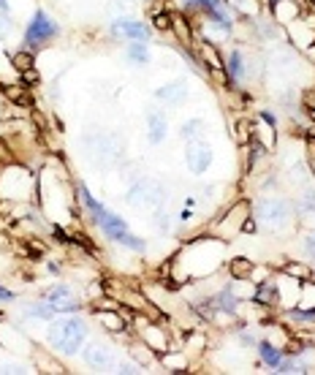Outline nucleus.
I'll use <instances>...</instances> for the list:
<instances>
[{"instance_id": "nucleus-1", "label": "nucleus", "mask_w": 315, "mask_h": 375, "mask_svg": "<svg viewBox=\"0 0 315 375\" xmlns=\"http://www.w3.org/2000/svg\"><path fill=\"white\" fill-rule=\"evenodd\" d=\"M47 340L57 354H66V357H73L82 343L88 340V326L82 319H60V321L49 323V332H47Z\"/></svg>"}, {"instance_id": "nucleus-2", "label": "nucleus", "mask_w": 315, "mask_h": 375, "mask_svg": "<svg viewBox=\"0 0 315 375\" xmlns=\"http://www.w3.org/2000/svg\"><path fill=\"white\" fill-rule=\"evenodd\" d=\"M291 215H294V207H291L285 198H261L258 207H256V220H258V226L272 234L285 232L288 223H291Z\"/></svg>"}, {"instance_id": "nucleus-3", "label": "nucleus", "mask_w": 315, "mask_h": 375, "mask_svg": "<svg viewBox=\"0 0 315 375\" xmlns=\"http://www.w3.org/2000/svg\"><path fill=\"white\" fill-rule=\"evenodd\" d=\"M95 226L106 234V239H112V242H117V245H123V248H128V250H139L141 253V250L147 248V242H144L141 237L128 232V226H125L123 218L114 213H109V210L95 220Z\"/></svg>"}, {"instance_id": "nucleus-4", "label": "nucleus", "mask_w": 315, "mask_h": 375, "mask_svg": "<svg viewBox=\"0 0 315 375\" xmlns=\"http://www.w3.org/2000/svg\"><path fill=\"white\" fill-rule=\"evenodd\" d=\"M128 201L133 207H141V210H158L166 201V191H163V185H158L155 179H139L128 191Z\"/></svg>"}, {"instance_id": "nucleus-5", "label": "nucleus", "mask_w": 315, "mask_h": 375, "mask_svg": "<svg viewBox=\"0 0 315 375\" xmlns=\"http://www.w3.org/2000/svg\"><path fill=\"white\" fill-rule=\"evenodd\" d=\"M57 33V25H54V19L47 14V11H35L33 19L28 22V30H25V44L33 49L38 44H44V41H49V38Z\"/></svg>"}, {"instance_id": "nucleus-6", "label": "nucleus", "mask_w": 315, "mask_h": 375, "mask_svg": "<svg viewBox=\"0 0 315 375\" xmlns=\"http://www.w3.org/2000/svg\"><path fill=\"white\" fill-rule=\"evenodd\" d=\"M212 158H215V153H212V147L207 142H191L188 144V153H185V163H188V169H191L193 174H204L207 169L212 166Z\"/></svg>"}, {"instance_id": "nucleus-7", "label": "nucleus", "mask_w": 315, "mask_h": 375, "mask_svg": "<svg viewBox=\"0 0 315 375\" xmlns=\"http://www.w3.org/2000/svg\"><path fill=\"white\" fill-rule=\"evenodd\" d=\"M112 33L125 38V41H147L150 38V28L144 22H139V19L120 17L112 22Z\"/></svg>"}, {"instance_id": "nucleus-8", "label": "nucleus", "mask_w": 315, "mask_h": 375, "mask_svg": "<svg viewBox=\"0 0 315 375\" xmlns=\"http://www.w3.org/2000/svg\"><path fill=\"white\" fill-rule=\"evenodd\" d=\"M47 302L52 304L57 313H73V310H79V299H76V294L71 291V286H63V283H57V286L47 288Z\"/></svg>"}, {"instance_id": "nucleus-9", "label": "nucleus", "mask_w": 315, "mask_h": 375, "mask_svg": "<svg viewBox=\"0 0 315 375\" xmlns=\"http://www.w3.org/2000/svg\"><path fill=\"white\" fill-rule=\"evenodd\" d=\"M85 362L90 367H95V370H109V367H114V351L109 345H104V343H88Z\"/></svg>"}, {"instance_id": "nucleus-10", "label": "nucleus", "mask_w": 315, "mask_h": 375, "mask_svg": "<svg viewBox=\"0 0 315 375\" xmlns=\"http://www.w3.org/2000/svg\"><path fill=\"white\" fill-rule=\"evenodd\" d=\"M245 223H247V204L245 201H239V204H234V207H231V213L223 218V223H220V234H223V237H231V234L245 232Z\"/></svg>"}, {"instance_id": "nucleus-11", "label": "nucleus", "mask_w": 315, "mask_h": 375, "mask_svg": "<svg viewBox=\"0 0 315 375\" xmlns=\"http://www.w3.org/2000/svg\"><path fill=\"white\" fill-rule=\"evenodd\" d=\"M198 57H201V66H207L210 71H226V63H223V57L218 52L215 41H210V38H204L198 44Z\"/></svg>"}, {"instance_id": "nucleus-12", "label": "nucleus", "mask_w": 315, "mask_h": 375, "mask_svg": "<svg viewBox=\"0 0 315 375\" xmlns=\"http://www.w3.org/2000/svg\"><path fill=\"white\" fill-rule=\"evenodd\" d=\"M169 133V123H166V114L160 112H150L147 114V136L153 144H160Z\"/></svg>"}, {"instance_id": "nucleus-13", "label": "nucleus", "mask_w": 315, "mask_h": 375, "mask_svg": "<svg viewBox=\"0 0 315 375\" xmlns=\"http://www.w3.org/2000/svg\"><path fill=\"white\" fill-rule=\"evenodd\" d=\"M141 338L147 343V348H153V351H160V354L169 351V338H166V332L160 326H144L141 329Z\"/></svg>"}, {"instance_id": "nucleus-14", "label": "nucleus", "mask_w": 315, "mask_h": 375, "mask_svg": "<svg viewBox=\"0 0 315 375\" xmlns=\"http://www.w3.org/2000/svg\"><path fill=\"white\" fill-rule=\"evenodd\" d=\"M272 17L280 25H291L294 19H299V6L294 0H275L272 3Z\"/></svg>"}, {"instance_id": "nucleus-15", "label": "nucleus", "mask_w": 315, "mask_h": 375, "mask_svg": "<svg viewBox=\"0 0 315 375\" xmlns=\"http://www.w3.org/2000/svg\"><path fill=\"white\" fill-rule=\"evenodd\" d=\"M297 215L304 226L315 229V194H304L297 204Z\"/></svg>"}, {"instance_id": "nucleus-16", "label": "nucleus", "mask_w": 315, "mask_h": 375, "mask_svg": "<svg viewBox=\"0 0 315 375\" xmlns=\"http://www.w3.org/2000/svg\"><path fill=\"white\" fill-rule=\"evenodd\" d=\"M258 304H278L280 302V286L275 283V280H269V283H261V286L256 288V297H253Z\"/></svg>"}, {"instance_id": "nucleus-17", "label": "nucleus", "mask_w": 315, "mask_h": 375, "mask_svg": "<svg viewBox=\"0 0 315 375\" xmlns=\"http://www.w3.org/2000/svg\"><path fill=\"white\" fill-rule=\"evenodd\" d=\"M226 71L231 73V79H234V82H239V79H245L247 76V57L239 52V49H234V52H231Z\"/></svg>"}, {"instance_id": "nucleus-18", "label": "nucleus", "mask_w": 315, "mask_h": 375, "mask_svg": "<svg viewBox=\"0 0 315 375\" xmlns=\"http://www.w3.org/2000/svg\"><path fill=\"white\" fill-rule=\"evenodd\" d=\"M160 101H169V104H179L185 95H188V88H185V82H172V85H166V88H160L155 93Z\"/></svg>"}, {"instance_id": "nucleus-19", "label": "nucleus", "mask_w": 315, "mask_h": 375, "mask_svg": "<svg viewBox=\"0 0 315 375\" xmlns=\"http://www.w3.org/2000/svg\"><path fill=\"white\" fill-rule=\"evenodd\" d=\"M28 319H41V321H52L54 319V310L52 304L49 302H30V304H25V310H22Z\"/></svg>"}, {"instance_id": "nucleus-20", "label": "nucleus", "mask_w": 315, "mask_h": 375, "mask_svg": "<svg viewBox=\"0 0 315 375\" xmlns=\"http://www.w3.org/2000/svg\"><path fill=\"white\" fill-rule=\"evenodd\" d=\"M150 47H147V41H131L128 44V60H133L136 66H147L150 63Z\"/></svg>"}, {"instance_id": "nucleus-21", "label": "nucleus", "mask_w": 315, "mask_h": 375, "mask_svg": "<svg viewBox=\"0 0 315 375\" xmlns=\"http://www.w3.org/2000/svg\"><path fill=\"white\" fill-rule=\"evenodd\" d=\"M201 131H204V120H201V117H193V120L179 125V136L188 144L198 142V139H201Z\"/></svg>"}, {"instance_id": "nucleus-22", "label": "nucleus", "mask_w": 315, "mask_h": 375, "mask_svg": "<svg viewBox=\"0 0 315 375\" xmlns=\"http://www.w3.org/2000/svg\"><path fill=\"white\" fill-rule=\"evenodd\" d=\"M95 319L104 323L109 332H123V329H125V319L120 316V313H114V310H112V313L98 310V313H95Z\"/></svg>"}, {"instance_id": "nucleus-23", "label": "nucleus", "mask_w": 315, "mask_h": 375, "mask_svg": "<svg viewBox=\"0 0 315 375\" xmlns=\"http://www.w3.org/2000/svg\"><path fill=\"white\" fill-rule=\"evenodd\" d=\"M258 354H261V359L269 364V367H278V364H280V359H283L280 348H278L275 343H269V340L258 343Z\"/></svg>"}, {"instance_id": "nucleus-24", "label": "nucleus", "mask_w": 315, "mask_h": 375, "mask_svg": "<svg viewBox=\"0 0 315 375\" xmlns=\"http://www.w3.org/2000/svg\"><path fill=\"white\" fill-rule=\"evenodd\" d=\"M3 93H6V98H8L11 104H17V107H30V93H28V88H22V85H8Z\"/></svg>"}, {"instance_id": "nucleus-25", "label": "nucleus", "mask_w": 315, "mask_h": 375, "mask_svg": "<svg viewBox=\"0 0 315 375\" xmlns=\"http://www.w3.org/2000/svg\"><path fill=\"white\" fill-rule=\"evenodd\" d=\"M228 269H231L234 280H247V278H250V272H253V261L239 256V258H234V261L228 264Z\"/></svg>"}, {"instance_id": "nucleus-26", "label": "nucleus", "mask_w": 315, "mask_h": 375, "mask_svg": "<svg viewBox=\"0 0 315 375\" xmlns=\"http://www.w3.org/2000/svg\"><path fill=\"white\" fill-rule=\"evenodd\" d=\"M172 28H174V33L179 36V41H182L185 47H191V44H193V28L188 25V19H185V17H172Z\"/></svg>"}, {"instance_id": "nucleus-27", "label": "nucleus", "mask_w": 315, "mask_h": 375, "mask_svg": "<svg viewBox=\"0 0 315 375\" xmlns=\"http://www.w3.org/2000/svg\"><path fill=\"white\" fill-rule=\"evenodd\" d=\"M11 63H14V69H17L19 73H22V71H30V69L35 66L33 54L28 52V49H22V52L11 54Z\"/></svg>"}, {"instance_id": "nucleus-28", "label": "nucleus", "mask_w": 315, "mask_h": 375, "mask_svg": "<svg viewBox=\"0 0 315 375\" xmlns=\"http://www.w3.org/2000/svg\"><path fill=\"white\" fill-rule=\"evenodd\" d=\"M228 6H234L239 14L245 17H256L258 14V0H226Z\"/></svg>"}, {"instance_id": "nucleus-29", "label": "nucleus", "mask_w": 315, "mask_h": 375, "mask_svg": "<svg viewBox=\"0 0 315 375\" xmlns=\"http://www.w3.org/2000/svg\"><path fill=\"white\" fill-rule=\"evenodd\" d=\"M153 28L155 30H172V17L166 11H155L153 14Z\"/></svg>"}, {"instance_id": "nucleus-30", "label": "nucleus", "mask_w": 315, "mask_h": 375, "mask_svg": "<svg viewBox=\"0 0 315 375\" xmlns=\"http://www.w3.org/2000/svg\"><path fill=\"white\" fill-rule=\"evenodd\" d=\"M294 321H302V323H315V307H307V310H291L288 313Z\"/></svg>"}, {"instance_id": "nucleus-31", "label": "nucleus", "mask_w": 315, "mask_h": 375, "mask_svg": "<svg viewBox=\"0 0 315 375\" xmlns=\"http://www.w3.org/2000/svg\"><path fill=\"white\" fill-rule=\"evenodd\" d=\"M285 275H291V278H310V272L304 267H299V264H288V267H285Z\"/></svg>"}, {"instance_id": "nucleus-32", "label": "nucleus", "mask_w": 315, "mask_h": 375, "mask_svg": "<svg viewBox=\"0 0 315 375\" xmlns=\"http://www.w3.org/2000/svg\"><path fill=\"white\" fill-rule=\"evenodd\" d=\"M163 362H166V367H185V359L177 357V354H172V351H166Z\"/></svg>"}, {"instance_id": "nucleus-33", "label": "nucleus", "mask_w": 315, "mask_h": 375, "mask_svg": "<svg viewBox=\"0 0 315 375\" xmlns=\"http://www.w3.org/2000/svg\"><path fill=\"white\" fill-rule=\"evenodd\" d=\"M302 248H304V253H307V256H310V258L315 261V234H307V237H304Z\"/></svg>"}, {"instance_id": "nucleus-34", "label": "nucleus", "mask_w": 315, "mask_h": 375, "mask_svg": "<svg viewBox=\"0 0 315 375\" xmlns=\"http://www.w3.org/2000/svg\"><path fill=\"white\" fill-rule=\"evenodd\" d=\"M8 30H11V25H8V17L0 11V38H6L8 36Z\"/></svg>"}, {"instance_id": "nucleus-35", "label": "nucleus", "mask_w": 315, "mask_h": 375, "mask_svg": "<svg viewBox=\"0 0 315 375\" xmlns=\"http://www.w3.org/2000/svg\"><path fill=\"white\" fill-rule=\"evenodd\" d=\"M117 373H139V364H117Z\"/></svg>"}, {"instance_id": "nucleus-36", "label": "nucleus", "mask_w": 315, "mask_h": 375, "mask_svg": "<svg viewBox=\"0 0 315 375\" xmlns=\"http://www.w3.org/2000/svg\"><path fill=\"white\" fill-rule=\"evenodd\" d=\"M239 340H242L245 345H256V335H250V332H239Z\"/></svg>"}, {"instance_id": "nucleus-37", "label": "nucleus", "mask_w": 315, "mask_h": 375, "mask_svg": "<svg viewBox=\"0 0 315 375\" xmlns=\"http://www.w3.org/2000/svg\"><path fill=\"white\" fill-rule=\"evenodd\" d=\"M11 299H14V294H11L8 288L0 286V302H11Z\"/></svg>"}, {"instance_id": "nucleus-38", "label": "nucleus", "mask_w": 315, "mask_h": 375, "mask_svg": "<svg viewBox=\"0 0 315 375\" xmlns=\"http://www.w3.org/2000/svg\"><path fill=\"white\" fill-rule=\"evenodd\" d=\"M0 161H8V150H6V144H0Z\"/></svg>"}, {"instance_id": "nucleus-39", "label": "nucleus", "mask_w": 315, "mask_h": 375, "mask_svg": "<svg viewBox=\"0 0 315 375\" xmlns=\"http://www.w3.org/2000/svg\"><path fill=\"white\" fill-rule=\"evenodd\" d=\"M0 11H3V14L8 11V0H0Z\"/></svg>"}, {"instance_id": "nucleus-40", "label": "nucleus", "mask_w": 315, "mask_h": 375, "mask_svg": "<svg viewBox=\"0 0 315 375\" xmlns=\"http://www.w3.org/2000/svg\"><path fill=\"white\" fill-rule=\"evenodd\" d=\"M120 3H123V6H131V3H133V0H120Z\"/></svg>"}, {"instance_id": "nucleus-41", "label": "nucleus", "mask_w": 315, "mask_h": 375, "mask_svg": "<svg viewBox=\"0 0 315 375\" xmlns=\"http://www.w3.org/2000/svg\"><path fill=\"white\" fill-rule=\"evenodd\" d=\"M185 3H196V0H185Z\"/></svg>"}]
</instances>
